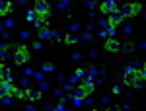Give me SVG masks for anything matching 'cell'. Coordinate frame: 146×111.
Here are the masks:
<instances>
[{"label":"cell","instance_id":"cell-1","mask_svg":"<svg viewBox=\"0 0 146 111\" xmlns=\"http://www.w3.org/2000/svg\"><path fill=\"white\" fill-rule=\"evenodd\" d=\"M27 58H29V51H27L23 45H18V47H16V53H14V60H16V64H23Z\"/></svg>","mask_w":146,"mask_h":111},{"label":"cell","instance_id":"cell-2","mask_svg":"<svg viewBox=\"0 0 146 111\" xmlns=\"http://www.w3.org/2000/svg\"><path fill=\"white\" fill-rule=\"evenodd\" d=\"M33 10L37 12L41 18H47V16L51 14V6H49V2H47V0H37V2H35V8H33Z\"/></svg>","mask_w":146,"mask_h":111},{"label":"cell","instance_id":"cell-3","mask_svg":"<svg viewBox=\"0 0 146 111\" xmlns=\"http://www.w3.org/2000/svg\"><path fill=\"white\" fill-rule=\"evenodd\" d=\"M101 10L103 14H111V12L117 10V0H105L103 4H101Z\"/></svg>","mask_w":146,"mask_h":111},{"label":"cell","instance_id":"cell-4","mask_svg":"<svg viewBox=\"0 0 146 111\" xmlns=\"http://www.w3.org/2000/svg\"><path fill=\"white\" fill-rule=\"evenodd\" d=\"M105 49H107V53H119V51H121V43L115 41V39L111 37V39L105 43Z\"/></svg>","mask_w":146,"mask_h":111},{"label":"cell","instance_id":"cell-5","mask_svg":"<svg viewBox=\"0 0 146 111\" xmlns=\"http://www.w3.org/2000/svg\"><path fill=\"white\" fill-rule=\"evenodd\" d=\"M123 22V16H121V12L119 10H115L109 14V25H117V23H121Z\"/></svg>","mask_w":146,"mask_h":111},{"label":"cell","instance_id":"cell-6","mask_svg":"<svg viewBox=\"0 0 146 111\" xmlns=\"http://www.w3.org/2000/svg\"><path fill=\"white\" fill-rule=\"evenodd\" d=\"M135 70H136V68H135ZM135 70H127V72H125V84H129V86L135 84V80H136Z\"/></svg>","mask_w":146,"mask_h":111},{"label":"cell","instance_id":"cell-7","mask_svg":"<svg viewBox=\"0 0 146 111\" xmlns=\"http://www.w3.org/2000/svg\"><path fill=\"white\" fill-rule=\"evenodd\" d=\"M0 80H12L10 68L6 66V64H0Z\"/></svg>","mask_w":146,"mask_h":111},{"label":"cell","instance_id":"cell-8","mask_svg":"<svg viewBox=\"0 0 146 111\" xmlns=\"http://www.w3.org/2000/svg\"><path fill=\"white\" fill-rule=\"evenodd\" d=\"M10 96L12 98H18V100H23V98H27V92L25 90H20V88H14Z\"/></svg>","mask_w":146,"mask_h":111},{"label":"cell","instance_id":"cell-9","mask_svg":"<svg viewBox=\"0 0 146 111\" xmlns=\"http://www.w3.org/2000/svg\"><path fill=\"white\" fill-rule=\"evenodd\" d=\"M119 12H121V16H123V18H131V16H133V8H131V4H125Z\"/></svg>","mask_w":146,"mask_h":111},{"label":"cell","instance_id":"cell-10","mask_svg":"<svg viewBox=\"0 0 146 111\" xmlns=\"http://www.w3.org/2000/svg\"><path fill=\"white\" fill-rule=\"evenodd\" d=\"M27 98L33 100V101H37L39 98H41V92H39V90H29V92H27Z\"/></svg>","mask_w":146,"mask_h":111},{"label":"cell","instance_id":"cell-11","mask_svg":"<svg viewBox=\"0 0 146 111\" xmlns=\"http://www.w3.org/2000/svg\"><path fill=\"white\" fill-rule=\"evenodd\" d=\"M37 18H39V14L35 10H27V14H25V20H27V22H35Z\"/></svg>","mask_w":146,"mask_h":111},{"label":"cell","instance_id":"cell-12","mask_svg":"<svg viewBox=\"0 0 146 111\" xmlns=\"http://www.w3.org/2000/svg\"><path fill=\"white\" fill-rule=\"evenodd\" d=\"M39 39H41V41L51 39V31H49V29H45V27H41V29H39Z\"/></svg>","mask_w":146,"mask_h":111},{"label":"cell","instance_id":"cell-13","mask_svg":"<svg viewBox=\"0 0 146 111\" xmlns=\"http://www.w3.org/2000/svg\"><path fill=\"white\" fill-rule=\"evenodd\" d=\"M8 10H10V4H8L6 0H0V18H2Z\"/></svg>","mask_w":146,"mask_h":111},{"label":"cell","instance_id":"cell-14","mask_svg":"<svg viewBox=\"0 0 146 111\" xmlns=\"http://www.w3.org/2000/svg\"><path fill=\"white\" fill-rule=\"evenodd\" d=\"M74 96H76V98H82V100H84V98H86L88 94H86V90L82 88V86H78V88H76V92H74Z\"/></svg>","mask_w":146,"mask_h":111},{"label":"cell","instance_id":"cell-15","mask_svg":"<svg viewBox=\"0 0 146 111\" xmlns=\"http://www.w3.org/2000/svg\"><path fill=\"white\" fill-rule=\"evenodd\" d=\"M0 103H2V105H12V103H14V98L4 96V98H0Z\"/></svg>","mask_w":146,"mask_h":111},{"label":"cell","instance_id":"cell-16","mask_svg":"<svg viewBox=\"0 0 146 111\" xmlns=\"http://www.w3.org/2000/svg\"><path fill=\"white\" fill-rule=\"evenodd\" d=\"M105 35L107 37H115V25H107L105 27Z\"/></svg>","mask_w":146,"mask_h":111},{"label":"cell","instance_id":"cell-17","mask_svg":"<svg viewBox=\"0 0 146 111\" xmlns=\"http://www.w3.org/2000/svg\"><path fill=\"white\" fill-rule=\"evenodd\" d=\"M45 20H47V18H37V20L33 22V25H35V27H39V29H41V27L45 25Z\"/></svg>","mask_w":146,"mask_h":111},{"label":"cell","instance_id":"cell-18","mask_svg":"<svg viewBox=\"0 0 146 111\" xmlns=\"http://www.w3.org/2000/svg\"><path fill=\"white\" fill-rule=\"evenodd\" d=\"M121 51H125V53H133V43H125L123 47H121Z\"/></svg>","mask_w":146,"mask_h":111},{"label":"cell","instance_id":"cell-19","mask_svg":"<svg viewBox=\"0 0 146 111\" xmlns=\"http://www.w3.org/2000/svg\"><path fill=\"white\" fill-rule=\"evenodd\" d=\"M131 8H133V16H135V14L140 12V4H138V2H133V4H131Z\"/></svg>","mask_w":146,"mask_h":111},{"label":"cell","instance_id":"cell-20","mask_svg":"<svg viewBox=\"0 0 146 111\" xmlns=\"http://www.w3.org/2000/svg\"><path fill=\"white\" fill-rule=\"evenodd\" d=\"M76 41H78V39H76V35H66V43L68 45H74Z\"/></svg>","mask_w":146,"mask_h":111},{"label":"cell","instance_id":"cell-21","mask_svg":"<svg viewBox=\"0 0 146 111\" xmlns=\"http://www.w3.org/2000/svg\"><path fill=\"white\" fill-rule=\"evenodd\" d=\"M53 70H55V64H49V62L43 64V72H53Z\"/></svg>","mask_w":146,"mask_h":111},{"label":"cell","instance_id":"cell-22","mask_svg":"<svg viewBox=\"0 0 146 111\" xmlns=\"http://www.w3.org/2000/svg\"><path fill=\"white\" fill-rule=\"evenodd\" d=\"M4 56H6V47L0 43V58H4Z\"/></svg>","mask_w":146,"mask_h":111},{"label":"cell","instance_id":"cell-23","mask_svg":"<svg viewBox=\"0 0 146 111\" xmlns=\"http://www.w3.org/2000/svg\"><path fill=\"white\" fill-rule=\"evenodd\" d=\"M80 29V23H70V31H78Z\"/></svg>","mask_w":146,"mask_h":111},{"label":"cell","instance_id":"cell-24","mask_svg":"<svg viewBox=\"0 0 146 111\" xmlns=\"http://www.w3.org/2000/svg\"><path fill=\"white\" fill-rule=\"evenodd\" d=\"M22 86H23V88H27V86H29V80H27V76L22 78Z\"/></svg>","mask_w":146,"mask_h":111},{"label":"cell","instance_id":"cell-25","mask_svg":"<svg viewBox=\"0 0 146 111\" xmlns=\"http://www.w3.org/2000/svg\"><path fill=\"white\" fill-rule=\"evenodd\" d=\"M27 37H29V31H22L20 33V39H27Z\"/></svg>","mask_w":146,"mask_h":111},{"label":"cell","instance_id":"cell-26","mask_svg":"<svg viewBox=\"0 0 146 111\" xmlns=\"http://www.w3.org/2000/svg\"><path fill=\"white\" fill-rule=\"evenodd\" d=\"M82 103H84V105H92V103H94V100H92V98H86Z\"/></svg>","mask_w":146,"mask_h":111},{"label":"cell","instance_id":"cell-27","mask_svg":"<svg viewBox=\"0 0 146 111\" xmlns=\"http://www.w3.org/2000/svg\"><path fill=\"white\" fill-rule=\"evenodd\" d=\"M76 82H78V76H76V74H72V78H70V84H72V86H74V84H76Z\"/></svg>","mask_w":146,"mask_h":111},{"label":"cell","instance_id":"cell-28","mask_svg":"<svg viewBox=\"0 0 146 111\" xmlns=\"http://www.w3.org/2000/svg\"><path fill=\"white\" fill-rule=\"evenodd\" d=\"M4 27H14V20H8V22L4 23Z\"/></svg>","mask_w":146,"mask_h":111},{"label":"cell","instance_id":"cell-29","mask_svg":"<svg viewBox=\"0 0 146 111\" xmlns=\"http://www.w3.org/2000/svg\"><path fill=\"white\" fill-rule=\"evenodd\" d=\"M123 33H133V25H127V27H125V31Z\"/></svg>","mask_w":146,"mask_h":111},{"label":"cell","instance_id":"cell-30","mask_svg":"<svg viewBox=\"0 0 146 111\" xmlns=\"http://www.w3.org/2000/svg\"><path fill=\"white\" fill-rule=\"evenodd\" d=\"M80 58H82L80 53H74V55H72V60H80Z\"/></svg>","mask_w":146,"mask_h":111},{"label":"cell","instance_id":"cell-31","mask_svg":"<svg viewBox=\"0 0 146 111\" xmlns=\"http://www.w3.org/2000/svg\"><path fill=\"white\" fill-rule=\"evenodd\" d=\"M66 6H68V2H66V0H62V2H58V8H66Z\"/></svg>","mask_w":146,"mask_h":111},{"label":"cell","instance_id":"cell-32","mask_svg":"<svg viewBox=\"0 0 146 111\" xmlns=\"http://www.w3.org/2000/svg\"><path fill=\"white\" fill-rule=\"evenodd\" d=\"M100 25H103V27H107L109 23H107V20H100Z\"/></svg>","mask_w":146,"mask_h":111},{"label":"cell","instance_id":"cell-33","mask_svg":"<svg viewBox=\"0 0 146 111\" xmlns=\"http://www.w3.org/2000/svg\"><path fill=\"white\" fill-rule=\"evenodd\" d=\"M82 37H84L86 41H90V39H92V33H84V35H82Z\"/></svg>","mask_w":146,"mask_h":111},{"label":"cell","instance_id":"cell-34","mask_svg":"<svg viewBox=\"0 0 146 111\" xmlns=\"http://www.w3.org/2000/svg\"><path fill=\"white\" fill-rule=\"evenodd\" d=\"M33 49H41V41H35V43H33Z\"/></svg>","mask_w":146,"mask_h":111},{"label":"cell","instance_id":"cell-35","mask_svg":"<svg viewBox=\"0 0 146 111\" xmlns=\"http://www.w3.org/2000/svg\"><path fill=\"white\" fill-rule=\"evenodd\" d=\"M41 90H49V84L47 82H41Z\"/></svg>","mask_w":146,"mask_h":111},{"label":"cell","instance_id":"cell-36","mask_svg":"<svg viewBox=\"0 0 146 111\" xmlns=\"http://www.w3.org/2000/svg\"><path fill=\"white\" fill-rule=\"evenodd\" d=\"M25 2H27V0H18V6H23Z\"/></svg>","mask_w":146,"mask_h":111},{"label":"cell","instance_id":"cell-37","mask_svg":"<svg viewBox=\"0 0 146 111\" xmlns=\"http://www.w3.org/2000/svg\"><path fill=\"white\" fill-rule=\"evenodd\" d=\"M2 29H4V25H0V31H2Z\"/></svg>","mask_w":146,"mask_h":111}]
</instances>
